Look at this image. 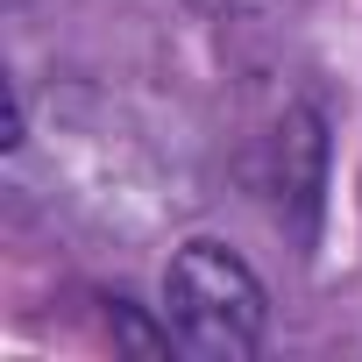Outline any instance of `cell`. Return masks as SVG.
<instances>
[{
    "label": "cell",
    "instance_id": "cell-2",
    "mask_svg": "<svg viewBox=\"0 0 362 362\" xmlns=\"http://www.w3.org/2000/svg\"><path fill=\"white\" fill-rule=\"evenodd\" d=\"M107 320H114V334H121L128 348H142V355H163V348H170V334H149V327L135 320V305H128V298H114V305H107Z\"/></svg>",
    "mask_w": 362,
    "mask_h": 362
},
{
    "label": "cell",
    "instance_id": "cell-3",
    "mask_svg": "<svg viewBox=\"0 0 362 362\" xmlns=\"http://www.w3.org/2000/svg\"><path fill=\"white\" fill-rule=\"evenodd\" d=\"M192 8H206V15H249V8H263V0H192Z\"/></svg>",
    "mask_w": 362,
    "mask_h": 362
},
{
    "label": "cell",
    "instance_id": "cell-1",
    "mask_svg": "<svg viewBox=\"0 0 362 362\" xmlns=\"http://www.w3.org/2000/svg\"><path fill=\"white\" fill-rule=\"evenodd\" d=\"M163 313H170V334L199 362H249L263 348V327H270L256 270L235 249H221V242H185L170 256Z\"/></svg>",
    "mask_w": 362,
    "mask_h": 362
}]
</instances>
